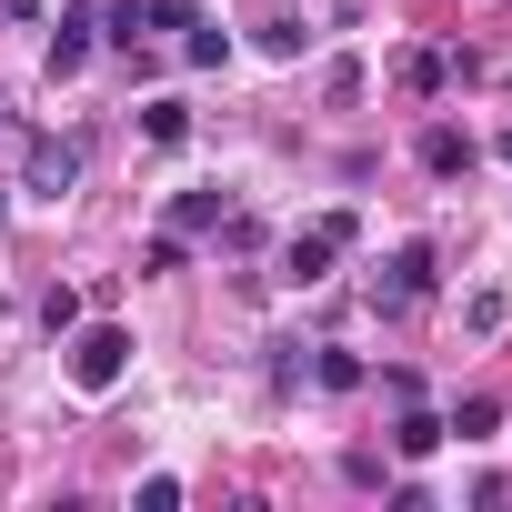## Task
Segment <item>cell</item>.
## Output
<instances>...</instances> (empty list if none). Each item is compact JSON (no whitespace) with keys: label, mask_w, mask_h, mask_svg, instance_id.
<instances>
[{"label":"cell","mask_w":512,"mask_h":512,"mask_svg":"<svg viewBox=\"0 0 512 512\" xmlns=\"http://www.w3.org/2000/svg\"><path fill=\"white\" fill-rule=\"evenodd\" d=\"M61 342H71V382H81V392H111V382L131 372V332H121V322H71Z\"/></svg>","instance_id":"6da1fadb"},{"label":"cell","mask_w":512,"mask_h":512,"mask_svg":"<svg viewBox=\"0 0 512 512\" xmlns=\"http://www.w3.org/2000/svg\"><path fill=\"white\" fill-rule=\"evenodd\" d=\"M412 302H432V241H402L392 272H372V312H412Z\"/></svg>","instance_id":"7a4b0ae2"},{"label":"cell","mask_w":512,"mask_h":512,"mask_svg":"<svg viewBox=\"0 0 512 512\" xmlns=\"http://www.w3.org/2000/svg\"><path fill=\"white\" fill-rule=\"evenodd\" d=\"M71 181H81V141H51V131H31V151H21V191L61 201Z\"/></svg>","instance_id":"3957f363"},{"label":"cell","mask_w":512,"mask_h":512,"mask_svg":"<svg viewBox=\"0 0 512 512\" xmlns=\"http://www.w3.org/2000/svg\"><path fill=\"white\" fill-rule=\"evenodd\" d=\"M91 51H101V21H91V11H61V31H51V81L91 71Z\"/></svg>","instance_id":"277c9868"},{"label":"cell","mask_w":512,"mask_h":512,"mask_svg":"<svg viewBox=\"0 0 512 512\" xmlns=\"http://www.w3.org/2000/svg\"><path fill=\"white\" fill-rule=\"evenodd\" d=\"M422 171H432V181H452V171H472V141H462L452 121H432V131H422Z\"/></svg>","instance_id":"5b68a950"},{"label":"cell","mask_w":512,"mask_h":512,"mask_svg":"<svg viewBox=\"0 0 512 512\" xmlns=\"http://www.w3.org/2000/svg\"><path fill=\"white\" fill-rule=\"evenodd\" d=\"M282 282H302V292H312V282H332V241H322V231H302V241L282 251Z\"/></svg>","instance_id":"8992f818"},{"label":"cell","mask_w":512,"mask_h":512,"mask_svg":"<svg viewBox=\"0 0 512 512\" xmlns=\"http://www.w3.org/2000/svg\"><path fill=\"white\" fill-rule=\"evenodd\" d=\"M141 141H151V151H181V141H191V111H181V101H141Z\"/></svg>","instance_id":"52a82bcc"},{"label":"cell","mask_w":512,"mask_h":512,"mask_svg":"<svg viewBox=\"0 0 512 512\" xmlns=\"http://www.w3.org/2000/svg\"><path fill=\"white\" fill-rule=\"evenodd\" d=\"M442 432H462V442H492V432H502V402H492V392H472V402H452V412H442Z\"/></svg>","instance_id":"ba28073f"},{"label":"cell","mask_w":512,"mask_h":512,"mask_svg":"<svg viewBox=\"0 0 512 512\" xmlns=\"http://www.w3.org/2000/svg\"><path fill=\"white\" fill-rule=\"evenodd\" d=\"M432 442H442V412H422V402H402V432H392V452H402V462H422Z\"/></svg>","instance_id":"9c48e42d"},{"label":"cell","mask_w":512,"mask_h":512,"mask_svg":"<svg viewBox=\"0 0 512 512\" xmlns=\"http://www.w3.org/2000/svg\"><path fill=\"white\" fill-rule=\"evenodd\" d=\"M181 61H191V71H221V61H231V31L191 21V31H181Z\"/></svg>","instance_id":"30bf717a"},{"label":"cell","mask_w":512,"mask_h":512,"mask_svg":"<svg viewBox=\"0 0 512 512\" xmlns=\"http://www.w3.org/2000/svg\"><path fill=\"white\" fill-rule=\"evenodd\" d=\"M392 71H402V91H442V81H452V61H442V51H402Z\"/></svg>","instance_id":"8fae6325"},{"label":"cell","mask_w":512,"mask_h":512,"mask_svg":"<svg viewBox=\"0 0 512 512\" xmlns=\"http://www.w3.org/2000/svg\"><path fill=\"white\" fill-rule=\"evenodd\" d=\"M211 221H221V191H181L171 201V231H211Z\"/></svg>","instance_id":"7c38bea8"},{"label":"cell","mask_w":512,"mask_h":512,"mask_svg":"<svg viewBox=\"0 0 512 512\" xmlns=\"http://www.w3.org/2000/svg\"><path fill=\"white\" fill-rule=\"evenodd\" d=\"M191 262V231H161V241H141V272H181Z\"/></svg>","instance_id":"4fadbf2b"},{"label":"cell","mask_w":512,"mask_h":512,"mask_svg":"<svg viewBox=\"0 0 512 512\" xmlns=\"http://www.w3.org/2000/svg\"><path fill=\"white\" fill-rule=\"evenodd\" d=\"M141 31H151V0H111V41L141 51Z\"/></svg>","instance_id":"5bb4252c"},{"label":"cell","mask_w":512,"mask_h":512,"mask_svg":"<svg viewBox=\"0 0 512 512\" xmlns=\"http://www.w3.org/2000/svg\"><path fill=\"white\" fill-rule=\"evenodd\" d=\"M462 322H472V332H502V322H512V292H472Z\"/></svg>","instance_id":"9a60e30c"},{"label":"cell","mask_w":512,"mask_h":512,"mask_svg":"<svg viewBox=\"0 0 512 512\" xmlns=\"http://www.w3.org/2000/svg\"><path fill=\"white\" fill-rule=\"evenodd\" d=\"M262 51H272V61H302V51H312V31H302V21H272V31H262Z\"/></svg>","instance_id":"2e32d148"},{"label":"cell","mask_w":512,"mask_h":512,"mask_svg":"<svg viewBox=\"0 0 512 512\" xmlns=\"http://www.w3.org/2000/svg\"><path fill=\"white\" fill-rule=\"evenodd\" d=\"M302 372H312V342H272V382H282V392H292V382H302Z\"/></svg>","instance_id":"e0dca14e"},{"label":"cell","mask_w":512,"mask_h":512,"mask_svg":"<svg viewBox=\"0 0 512 512\" xmlns=\"http://www.w3.org/2000/svg\"><path fill=\"white\" fill-rule=\"evenodd\" d=\"M71 322H81V292H51V302H41V332H51V342H61V332H71Z\"/></svg>","instance_id":"ac0fdd59"},{"label":"cell","mask_w":512,"mask_h":512,"mask_svg":"<svg viewBox=\"0 0 512 512\" xmlns=\"http://www.w3.org/2000/svg\"><path fill=\"white\" fill-rule=\"evenodd\" d=\"M201 11H191V0H151V31H191Z\"/></svg>","instance_id":"d6986e66"},{"label":"cell","mask_w":512,"mask_h":512,"mask_svg":"<svg viewBox=\"0 0 512 512\" xmlns=\"http://www.w3.org/2000/svg\"><path fill=\"white\" fill-rule=\"evenodd\" d=\"M502 161H512V131H502Z\"/></svg>","instance_id":"ffe728a7"},{"label":"cell","mask_w":512,"mask_h":512,"mask_svg":"<svg viewBox=\"0 0 512 512\" xmlns=\"http://www.w3.org/2000/svg\"><path fill=\"white\" fill-rule=\"evenodd\" d=\"M0 211H11V201H0Z\"/></svg>","instance_id":"44dd1931"}]
</instances>
